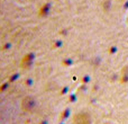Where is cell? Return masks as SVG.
Masks as SVG:
<instances>
[{"mask_svg":"<svg viewBox=\"0 0 128 124\" xmlns=\"http://www.w3.org/2000/svg\"><path fill=\"white\" fill-rule=\"evenodd\" d=\"M75 122L76 124H89V118L83 114H79L75 116Z\"/></svg>","mask_w":128,"mask_h":124,"instance_id":"6da1fadb","label":"cell"}]
</instances>
